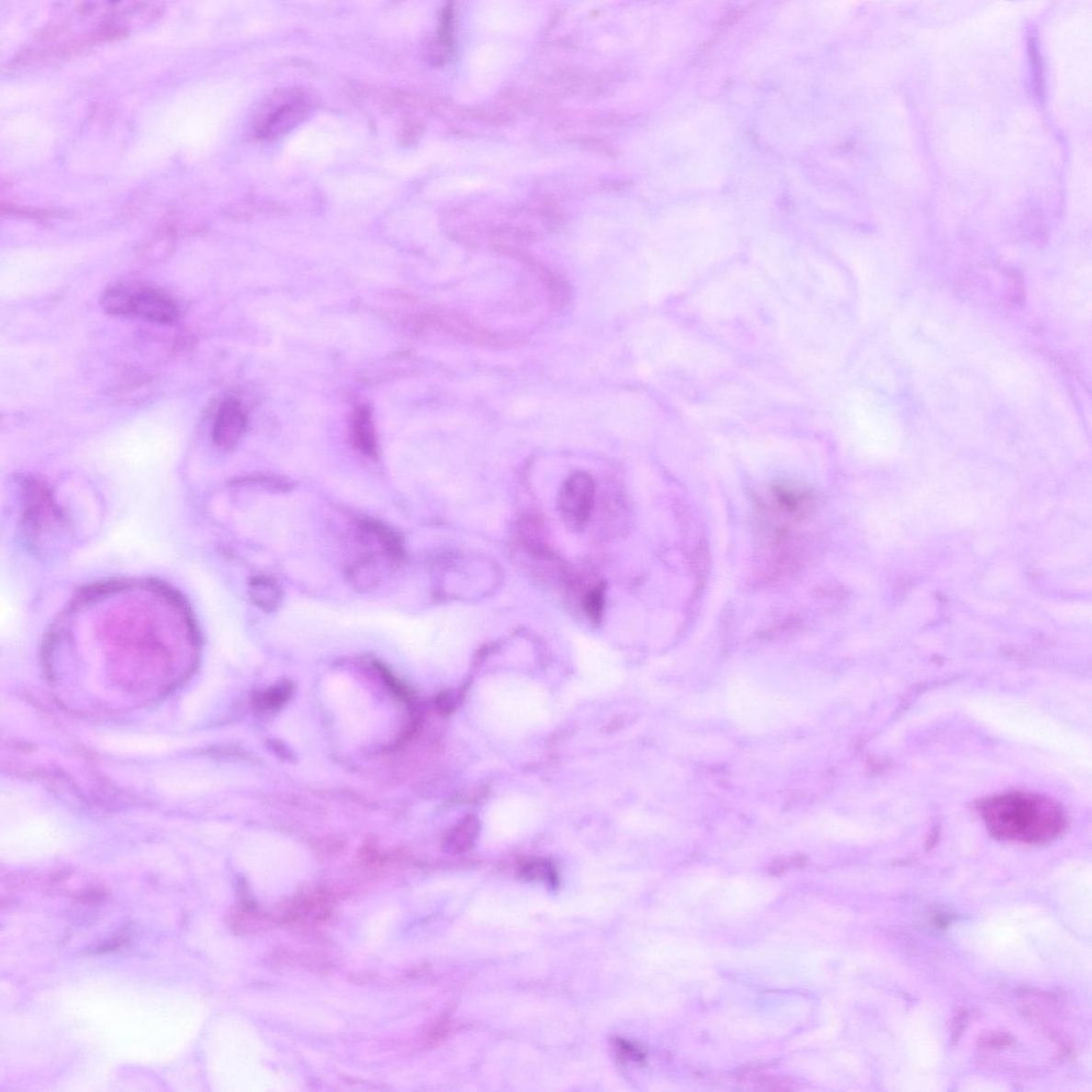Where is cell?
Here are the masks:
<instances>
[{
  "label": "cell",
  "mask_w": 1092,
  "mask_h": 1092,
  "mask_svg": "<svg viewBox=\"0 0 1092 1092\" xmlns=\"http://www.w3.org/2000/svg\"><path fill=\"white\" fill-rule=\"evenodd\" d=\"M985 825L1001 837L1042 842L1064 828L1063 811L1048 798L1025 792L992 797L982 805Z\"/></svg>",
  "instance_id": "cell-1"
},
{
  "label": "cell",
  "mask_w": 1092,
  "mask_h": 1092,
  "mask_svg": "<svg viewBox=\"0 0 1092 1092\" xmlns=\"http://www.w3.org/2000/svg\"><path fill=\"white\" fill-rule=\"evenodd\" d=\"M312 105V98L302 91L278 93L258 111L255 121L256 137L271 140L288 134L309 117Z\"/></svg>",
  "instance_id": "cell-2"
},
{
  "label": "cell",
  "mask_w": 1092,
  "mask_h": 1092,
  "mask_svg": "<svg viewBox=\"0 0 1092 1092\" xmlns=\"http://www.w3.org/2000/svg\"><path fill=\"white\" fill-rule=\"evenodd\" d=\"M764 519L779 524L799 523L814 515L818 497L813 490L791 482L772 484L760 504Z\"/></svg>",
  "instance_id": "cell-3"
},
{
  "label": "cell",
  "mask_w": 1092,
  "mask_h": 1092,
  "mask_svg": "<svg viewBox=\"0 0 1092 1092\" xmlns=\"http://www.w3.org/2000/svg\"><path fill=\"white\" fill-rule=\"evenodd\" d=\"M596 502V484L587 472H577L563 484L558 508L563 522L574 529H583L590 521Z\"/></svg>",
  "instance_id": "cell-4"
},
{
  "label": "cell",
  "mask_w": 1092,
  "mask_h": 1092,
  "mask_svg": "<svg viewBox=\"0 0 1092 1092\" xmlns=\"http://www.w3.org/2000/svg\"><path fill=\"white\" fill-rule=\"evenodd\" d=\"M23 488L24 523L31 535L42 534L62 521V515L48 485L39 481H28Z\"/></svg>",
  "instance_id": "cell-5"
},
{
  "label": "cell",
  "mask_w": 1092,
  "mask_h": 1092,
  "mask_svg": "<svg viewBox=\"0 0 1092 1092\" xmlns=\"http://www.w3.org/2000/svg\"><path fill=\"white\" fill-rule=\"evenodd\" d=\"M178 306L163 292L149 289H131L129 317L159 324H169L178 316Z\"/></svg>",
  "instance_id": "cell-6"
},
{
  "label": "cell",
  "mask_w": 1092,
  "mask_h": 1092,
  "mask_svg": "<svg viewBox=\"0 0 1092 1092\" xmlns=\"http://www.w3.org/2000/svg\"><path fill=\"white\" fill-rule=\"evenodd\" d=\"M245 411L236 399L225 401L217 412L212 428V442L218 449L230 450L241 441L246 429Z\"/></svg>",
  "instance_id": "cell-7"
},
{
  "label": "cell",
  "mask_w": 1092,
  "mask_h": 1092,
  "mask_svg": "<svg viewBox=\"0 0 1092 1092\" xmlns=\"http://www.w3.org/2000/svg\"><path fill=\"white\" fill-rule=\"evenodd\" d=\"M395 562L379 552H372L369 557L359 559L348 569L349 582L355 588L370 591L377 587L385 576L386 571Z\"/></svg>",
  "instance_id": "cell-8"
},
{
  "label": "cell",
  "mask_w": 1092,
  "mask_h": 1092,
  "mask_svg": "<svg viewBox=\"0 0 1092 1092\" xmlns=\"http://www.w3.org/2000/svg\"><path fill=\"white\" fill-rule=\"evenodd\" d=\"M358 529L366 540L378 546L382 554L391 558L392 561L397 563L404 557V549L402 538L389 526L374 521V519H362L358 522Z\"/></svg>",
  "instance_id": "cell-9"
},
{
  "label": "cell",
  "mask_w": 1092,
  "mask_h": 1092,
  "mask_svg": "<svg viewBox=\"0 0 1092 1092\" xmlns=\"http://www.w3.org/2000/svg\"><path fill=\"white\" fill-rule=\"evenodd\" d=\"M351 439L362 455L370 459L378 456V441L372 413L368 405L359 407L352 418Z\"/></svg>",
  "instance_id": "cell-10"
},
{
  "label": "cell",
  "mask_w": 1092,
  "mask_h": 1092,
  "mask_svg": "<svg viewBox=\"0 0 1092 1092\" xmlns=\"http://www.w3.org/2000/svg\"><path fill=\"white\" fill-rule=\"evenodd\" d=\"M249 596L251 601L259 609L266 612L276 611L283 600V591L279 585L268 576L253 577L249 583Z\"/></svg>",
  "instance_id": "cell-11"
},
{
  "label": "cell",
  "mask_w": 1092,
  "mask_h": 1092,
  "mask_svg": "<svg viewBox=\"0 0 1092 1092\" xmlns=\"http://www.w3.org/2000/svg\"><path fill=\"white\" fill-rule=\"evenodd\" d=\"M478 831L479 823L475 818L464 819L446 837L445 849L451 854H462V852L468 851L474 847Z\"/></svg>",
  "instance_id": "cell-12"
},
{
  "label": "cell",
  "mask_w": 1092,
  "mask_h": 1092,
  "mask_svg": "<svg viewBox=\"0 0 1092 1092\" xmlns=\"http://www.w3.org/2000/svg\"><path fill=\"white\" fill-rule=\"evenodd\" d=\"M110 745L111 749H117L119 751L138 752V754L145 752V754H151V752L171 749L176 747V744L175 741H168V739L165 738L117 737L111 738Z\"/></svg>",
  "instance_id": "cell-13"
},
{
  "label": "cell",
  "mask_w": 1092,
  "mask_h": 1092,
  "mask_svg": "<svg viewBox=\"0 0 1092 1092\" xmlns=\"http://www.w3.org/2000/svg\"><path fill=\"white\" fill-rule=\"evenodd\" d=\"M518 875L526 882H542L552 888L557 887L558 884L554 865L544 859H529L524 861L519 865Z\"/></svg>",
  "instance_id": "cell-14"
},
{
  "label": "cell",
  "mask_w": 1092,
  "mask_h": 1092,
  "mask_svg": "<svg viewBox=\"0 0 1092 1092\" xmlns=\"http://www.w3.org/2000/svg\"><path fill=\"white\" fill-rule=\"evenodd\" d=\"M579 596V604L589 620L598 623L602 620L605 606V585L602 582L589 584Z\"/></svg>",
  "instance_id": "cell-15"
},
{
  "label": "cell",
  "mask_w": 1092,
  "mask_h": 1092,
  "mask_svg": "<svg viewBox=\"0 0 1092 1092\" xmlns=\"http://www.w3.org/2000/svg\"><path fill=\"white\" fill-rule=\"evenodd\" d=\"M131 289L113 288L104 292L103 309L112 316L129 317Z\"/></svg>",
  "instance_id": "cell-16"
},
{
  "label": "cell",
  "mask_w": 1092,
  "mask_h": 1092,
  "mask_svg": "<svg viewBox=\"0 0 1092 1092\" xmlns=\"http://www.w3.org/2000/svg\"><path fill=\"white\" fill-rule=\"evenodd\" d=\"M291 692L292 686L290 682L277 683L258 698V707L265 711L279 709L290 700Z\"/></svg>",
  "instance_id": "cell-17"
},
{
  "label": "cell",
  "mask_w": 1092,
  "mask_h": 1092,
  "mask_svg": "<svg viewBox=\"0 0 1092 1092\" xmlns=\"http://www.w3.org/2000/svg\"><path fill=\"white\" fill-rule=\"evenodd\" d=\"M236 483L245 485H256V487L278 493L289 492L294 488V483L290 482V479L264 475L241 478Z\"/></svg>",
  "instance_id": "cell-18"
},
{
  "label": "cell",
  "mask_w": 1092,
  "mask_h": 1092,
  "mask_svg": "<svg viewBox=\"0 0 1092 1092\" xmlns=\"http://www.w3.org/2000/svg\"><path fill=\"white\" fill-rule=\"evenodd\" d=\"M612 1044H614L616 1055L620 1060L634 1063H643L644 1061L645 1056L643 1052L634 1043L625 1041L622 1038H616L612 1041Z\"/></svg>",
  "instance_id": "cell-19"
}]
</instances>
